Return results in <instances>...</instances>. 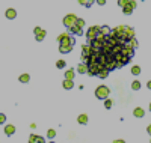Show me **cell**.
<instances>
[{"label": "cell", "instance_id": "1", "mask_svg": "<svg viewBox=\"0 0 151 143\" xmlns=\"http://www.w3.org/2000/svg\"><path fill=\"white\" fill-rule=\"evenodd\" d=\"M109 94H110V89H109L107 86H103L101 84V86H98L95 89V96L98 100H104V101H106L109 98Z\"/></svg>", "mask_w": 151, "mask_h": 143}, {"label": "cell", "instance_id": "2", "mask_svg": "<svg viewBox=\"0 0 151 143\" xmlns=\"http://www.w3.org/2000/svg\"><path fill=\"white\" fill-rule=\"evenodd\" d=\"M100 33V26H92V27H89L88 29V32H86V38H88V45H89L92 41H95L97 35Z\"/></svg>", "mask_w": 151, "mask_h": 143}, {"label": "cell", "instance_id": "3", "mask_svg": "<svg viewBox=\"0 0 151 143\" xmlns=\"http://www.w3.org/2000/svg\"><path fill=\"white\" fill-rule=\"evenodd\" d=\"M79 18L74 15V14H68V15H65V18H64V26H65L66 29H71L72 26H76V23H77Z\"/></svg>", "mask_w": 151, "mask_h": 143}, {"label": "cell", "instance_id": "4", "mask_svg": "<svg viewBox=\"0 0 151 143\" xmlns=\"http://www.w3.org/2000/svg\"><path fill=\"white\" fill-rule=\"evenodd\" d=\"M94 54V48L91 47V45H88V44H85L83 47H82V59H89L91 56Z\"/></svg>", "mask_w": 151, "mask_h": 143}, {"label": "cell", "instance_id": "5", "mask_svg": "<svg viewBox=\"0 0 151 143\" xmlns=\"http://www.w3.org/2000/svg\"><path fill=\"white\" fill-rule=\"evenodd\" d=\"M5 17L6 20H15L17 18V9L15 8H8L5 12Z\"/></svg>", "mask_w": 151, "mask_h": 143}, {"label": "cell", "instance_id": "6", "mask_svg": "<svg viewBox=\"0 0 151 143\" xmlns=\"http://www.w3.org/2000/svg\"><path fill=\"white\" fill-rule=\"evenodd\" d=\"M121 54H122L124 57H128V59H132L133 54H134V50H133V48H130V47H126V45H124V48L121 50Z\"/></svg>", "mask_w": 151, "mask_h": 143}, {"label": "cell", "instance_id": "7", "mask_svg": "<svg viewBox=\"0 0 151 143\" xmlns=\"http://www.w3.org/2000/svg\"><path fill=\"white\" fill-rule=\"evenodd\" d=\"M110 32H112V29L109 26H100V35H103L104 38H107L110 35Z\"/></svg>", "mask_w": 151, "mask_h": 143}, {"label": "cell", "instance_id": "8", "mask_svg": "<svg viewBox=\"0 0 151 143\" xmlns=\"http://www.w3.org/2000/svg\"><path fill=\"white\" fill-rule=\"evenodd\" d=\"M133 116H134V118H144V116H145V110L142 107H136L134 110H133Z\"/></svg>", "mask_w": 151, "mask_h": 143}, {"label": "cell", "instance_id": "9", "mask_svg": "<svg viewBox=\"0 0 151 143\" xmlns=\"http://www.w3.org/2000/svg\"><path fill=\"white\" fill-rule=\"evenodd\" d=\"M5 134L6 136H14V134H15V126L11 125V124L5 125Z\"/></svg>", "mask_w": 151, "mask_h": 143}, {"label": "cell", "instance_id": "10", "mask_svg": "<svg viewBox=\"0 0 151 143\" xmlns=\"http://www.w3.org/2000/svg\"><path fill=\"white\" fill-rule=\"evenodd\" d=\"M138 45H139V42L136 38H132V39H128V41L126 42V47H130V48H133V50L138 47Z\"/></svg>", "mask_w": 151, "mask_h": 143}, {"label": "cell", "instance_id": "11", "mask_svg": "<svg viewBox=\"0 0 151 143\" xmlns=\"http://www.w3.org/2000/svg\"><path fill=\"white\" fill-rule=\"evenodd\" d=\"M70 30V33H72V35H83L85 32H83V29H80V27H77V26H72L71 29H68Z\"/></svg>", "mask_w": 151, "mask_h": 143}, {"label": "cell", "instance_id": "12", "mask_svg": "<svg viewBox=\"0 0 151 143\" xmlns=\"http://www.w3.org/2000/svg\"><path fill=\"white\" fill-rule=\"evenodd\" d=\"M74 77H76V71H74V69H66L65 71V80H74Z\"/></svg>", "mask_w": 151, "mask_h": 143}, {"label": "cell", "instance_id": "13", "mask_svg": "<svg viewBox=\"0 0 151 143\" xmlns=\"http://www.w3.org/2000/svg\"><path fill=\"white\" fill-rule=\"evenodd\" d=\"M62 87L66 90L72 89V87H74V81H71V80H64V81H62Z\"/></svg>", "mask_w": 151, "mask_h": 143}, {"label": "cell", "instance_id": "14", "mask_svg": "<svg viewBox=\"0 0 151 143\" xmlns=\"http://www.w3.org/2000/svg\"><path fill=\"white\" fill-rule=\"evenodd\" d=\"M77 72L79 74H88V65H86V63H79Z\"/></svg>", "mask_w": 151, "mask_h": 143}, {"label": "cell", "instance_id": "15", "mask_svg": "<svg viewBox=\"0 0 151 143\" xmlns=\"http://www.w3.org/2000/svg\"><path fill=\"white\" fill-rule=\"evenodd\" d=\"M104 68H106V69H107V71L110 72V71H113L115 68H118V63H116V62H115V60H112V62H107V63H106V66H104Z\"/></svg>", "mask_w": 151, "mask_h": 143}, {"label": "cell", "instance_id": "16", "mask_svg": "<svg viewBox=\"0 0 151 143\" xmlns=\"http://www.w3.org/2000/svg\"><path fill=\"white\" fill-rule=\"evenodd\" d=\"M77 122L79 124H80V125H86V124H88V114H80V116H79L77 118Z\"/></svg>", "mask_w": 151, "mask_h": 143}, {"label": "cell", "instance_id": "17", "mask_svg": "<svg viewBox=\"0 0 151 143\" xmlns=\"http://www.w3.org/2000/svg\"><path fill=\"white\" fill-rule=\"evenodd\" d=\"M71 50H72V47H71V45H59V51H60L62 54L70 53Z\"/></svg>", "mask_w": 151, "mask_h": 143}, {"label": "cell", "instance_id": "18", "mask_svg": "<svg viewBox=\"0 0 151 143\" xmlns=\"http://www.w3.org/2000/svg\"><path fill=\"white\" fill-rule=\"evenodd\" d=\"M122 12H124V15H132V12H133V8L128 3L126 5V8H122Z\"/></svg>", "mask_w": 151, "mask_h": 143}, {"label": "cell", "instance_id": "19", "mask_svg": "<svg viewBox=\"0 0 151 143\" xmlns=\"http://www.w3.org/2000/svg\"><path fill=\"white\" fill-rule=\"evenodd\" d=\"M18 80H20L21 83H27V81L30 80V75H29V74H21V75L18 77Z\"/></svg>", "mask_w": 151, "mask_h": 143}, {"label": "cell", "instance_id": "20", "mask_svg": "<svg viewBox=\"0 0 151 143\" xmlns=\"http://www.w3.org/2000/svg\"><path fill=\"white\" fill-rule=\"evenodd\" d=\"M107 75H109L107 69H101V71H98V74H97V77H98V78H106Z\"/></svg>", "mask_w": 151, "mask_h": 143}, {"label": "cell", "instance_id": "21", "mask_svg": "<svg viewBox=\"0 0 151 143\" xmlns=\"http://www.w3.org/2000/svg\"><path fill=\"white\" fill-rule=\"evenodd\" d=\"M54 137H56V131H54L53 128H50V130L47 131V139L48 140H53Z\"/></svg>", "mask_w": 151, "mask_h": 143}, {"label": "cell", "instance_id": "22", "mask_svg": "<svg viewBox=\"0 0 151 143\" xmlns=\"http://www.w3.org/2000/svg\"><path fill=\"white\" fill-rule=\"evenodd\" d=\"M132 89L133 90H139V89H140V81H139V80H133V81H132Z\"/></svg>", "mask_w": 151, "mask_h": 143}, {"label": "cell", "instance_id": "23", "mask_svg": "<svg viewBox=\"0 0 151 143\" xmlns=\"http://www.w3.org/2000/svg\"><path fill=\"white\" fill-rule=\"evenodd\" d=\"M68 36H70V32H64V33H60L59 36H58V42H62L64 41V39H65V38H68Z\"/></svg>", "mask_w": 151, "mask_h": 143}, {"label": "cell", "instance_id": "24", "mask_svg": "<svg viewBox=\"0 0 151 143\" xmlns=\"http://www.w3.org/2000/svg\"><path fill=\"white\" fill-rule=\"evenodd\" d=\"M45 35H47V32H45V30H42V32H41V33H39V35H36V36H35V39H36V41H38V42H41L42 39L45 38Z\"/></svg>", "mask_w": 151, "mask_h": 143}, {"label": "cell", "instance_id": "25", "mask_svg": "<svg viewBox=\"0 0 151 143\" xmlns=\"http://www.w3.org/2000/svg\"><path fill=\"white\" fill-rule=\"evenodd\" d=\"M132 74L133 75H139V74H140V68H139V65L132 66Z\"/></svg>", "mask_w": 151, "mask_h": 143}, {"label": "cell", "instance_id": "26", "mask_svg": "<svg viewBox=\"0 0 151 143\" xmlns=\"http://www.w3.org/2000/svg\"><path fill=\"white\" fill-rule=\"evenodd\" d=\"M79 5H83L86 8H91L92 6V2H86V0H79Z\"/></svg>", "mask_w": 151, "mask_h": 143}, {"label": "cell", "instance_id": "27", "mask_svg": "<svg viewBox=\"0 0 151 143\" xmlns=\"http://www.w3.org/2000/svg\"><path fill=\"white\" fill-rule=\"evenodd\" d=\"M112 106H113V101L107 98V100L104 101V107H106V108H112Z\"/></svg>", "mask_w": 151, "mask_h": 143}, {"label": "cell", "instance_id": "28", "mask_svg": "<svg viewBox=\"0 0 151 143\" xmlns=\"http://www.w3.org/2000/svg\"><path fill=\"white\" fill-rule=\"evenodd\" d=\"M56 66H58V68H60V69H62V68H65V66H66L65 60H58V62H56Z\"/></svg>", "mask_w": 151, "mask_h": 143}, {"label": "cell", "instance_id": "29", "mask_svg": "<svg viewBox=\"0 0 151 143\" xmlns=\"http://www.w3.org/2000/svg\"><path fill=\"white\" fill-rule=\"evenodd\" d=\"M76 26H77V27H80V29H83V27H85V20L79 18V20H77V23H76Z\"/></svg>", "mask_w": 151, "mask_h": 143}, {"label": "cell", "instance_id": "30", "mask_svg": "<svg viewBox=\"0 0 151 143\" xmlns=\"http://www.w3.org/2000/svg\"><path fill=\"white\" fill-rule=\"evenodd\" d=\"M6 122V114H3V113H0V125H3Z\"/></svg>", "mask_w": 151, "mask_h": 143}, {"label": "cell", "instance_id": "31", "mask_svg": "<svg viewBox=\"0 0 151 143\" xmlns=\"http://www.w3.org/2000/svg\"><path fill=\"white\" fill-rule=\"evenodd\" d=\"M41 32H42V29H41V27H35V30H33V33H35V36H36V35H39Z\"/></svg>", "mask_w": 151, "mask_h": 143}, {"label": "cell", "instance_id": "32", "mask_svg": "<svg viewBox=\"0 0 151 143\" xmlns=\"http://www.w3.org/2000/svg\"><path fill=\"white\" fill-rule=\"evenodd\" d=\"M127 3H128V2H126V0H119V2H118V5L119 6H122V8H126V5Z\"/></svg>", "mask_w": 151, "mask_h": 143}, {"label": "cell", "instance_id": "33", "mask_svg": "<svg viewBox=\"0 0 151 143\" xmlns=\"http://www.w3.org/2000/svg\"><path fill=\"white\" fill-rule=\"evenodd\" d=\"M128 62H130V59H128V57H124V59H122V62H121V65L124 66V65H127Z\"/></svg>", "mask_w": 151, "mask_h": 143}, {"label": "cell", "instance_id": "34", "mask_svg": "<svg viewBox=\"0 0 151 143\" xmlns=\"http://www.w3.org/2000/svg\"><path fill=\"white\" fill-rule=\"evenodd\" d=\"M29 142H36V134H30Z\"/></svg>", "mask_w": 151, "mask_h": 143}, {"label": "cell", "instance_id": "35", "mask_svg": "<svg viewBox=\"0 0 151 143\" xmlns=\"http://www.w3.org/2000/svg\"><path fill=\"white\" fill-rule=\"evenodd\" d=\"M128 5H130V6L133 8V9H134V8L138 6V2H128Z\"/></svg>", "mask_w": 151, "mask_h": 143}, {"label": "cell", "instance_id": "36", "mask_svg": "<svg viewBox=\"0 0 151 143\" xmlns=\"http://www.w3.org/2000/svg\"><path fill=\"white\" fill-rule=\"evenodd\" d=\"M97 3H98L100 6H103L104 3H106V0H97Z\"/></svg>", "mask_w": 151, "mask_h": 143}, {"label": "cell", "instance_id": "37", "mask_svg": "<svg viewBox=\"0 0 151 143\" xmlns=\"http://www.w3.org/2000/svg\"><path fill=\"white\" fill-rule=\"evenodd\" d=\"M113 143H126V140H122V139H118V140H113Z\"/></svg>", "mask_w": 151, "mask_h": 143}, {"label": "cell", "instance_id": "38", "mask_svg": "<svg viewBox=\"0 0 151 143\" xmlns=\"http://www.w3.org/2000/svg\"><path fill=\"white\" fill-rule=\"evenodd\" d=\"M147 131H148V134H150V136H151V124H150V125H148V128H147Z\"/></svg>", "mask_w": 151, "mask_h": 143}, {"label": "cell", "instance_id": "39", "mask_svg": "<svg viewBox=\"0 0 151 143\" xmlns=\"http://www.w3.org/2000/svg\"><path fill=\"white\" fill-rule=\"evenodd\" d=\"M147 87H148V89L151 90V80H150V81H148V83H147Z\"/></svg>", "mask_w": 151, "mask_h": 143}, {"label": "cell", "instance_id": "40", "mask_svg": "<svg viewBox=\"0 0 151 143\" xmlns=\"http://www.w3.org/2000/svg\"><path fill=\"white\" fill-rule=\"evenodd\" d=\"M47 143H54V142H53V140H50V142H47Z\"/></svg>", "mask_w": 151, "mask_h": 143}, {"label": "cell", "instance_id": "41", "mask_svg": "<svg viewBox=\"0 0 151 143\" xmlns=\"http://www.w3.org/2000/svg\"><path fill=\"white\" fill-rule=\"evenodd\" d=\"M150 112H151V102H150Z\"/></svg>", "mask_w": 151, "mask_h": 143}, {"label": "cell", "instance_id": "42", "mask_svg": "<svg viewBox=\"0 0 151 143\" xmlns=\"http://www.w3.org/2000/svg\"><path fill=\"white\" fill-rule=\"evenodd\" d=\"M29 143H36V142H29Z\"/></svg>", "mask_w": 151, "mask_h": 143}, {"label": "cell", "instance_id": "43", "mask_svg": "<svg viewBox=\"0 0 151 143\" xmlns=\"http://www.w3.org/2000/svg\"><path fill=\"white\" fill-rule=\"evenodd\" d=\"M150 143H151V139H150Z\"/></svg>", "mask_w": 151, "mask_h": 143}]
</instances>
